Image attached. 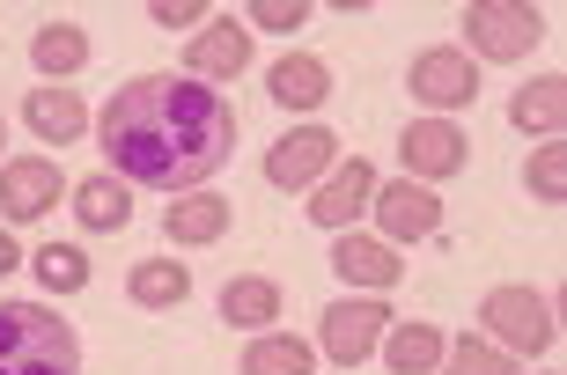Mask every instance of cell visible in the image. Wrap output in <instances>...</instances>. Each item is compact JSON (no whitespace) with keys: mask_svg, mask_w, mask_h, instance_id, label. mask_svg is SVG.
Wrapping results in <instances>:
<instances>
[{"mask_svg":"<svg viewBox=\"0 0 567 375\" xmlns=\"http://www.w3.org/2000/svg\"><path fill=\"white\" fill-rule=\"evenodd\" d=\"M96 140L126 185L185 199L236 155V104L207 82H185V74H141L104 104Z\"/></svg>","mask_w":567,"mask_h":375,"instance_id":"cell-1","label":"cell"},{"mask_svg":"<svg viewBox=\"0 0 567 375\" xmlns=\"http://www.w3.org/2000/svg\"><path fill=\"white\" fill-rule=\"evenodd\" d=\"M0 375H82V338L44 302H0Z\"/></svg>","mask_w":567,"mask_h":375,"instance_id":"cell-2","label":"cell"},{"mask_svg":"<svg viewBox=\"0 0 567 375\" xmlns=\"http://www.w3.org/2000/svg\"><path fill=\"white\" fill-rule=\"evenodd\" d=\"M538 38H546V15L530 0H472L464 8V44L480 60H524Z\"/></svg>","mask_w":567,"mask_h":375,"instance_id":"cell-3","label":"cell"},{"mask_svg":"<svg viewBox=\"0 0 567 375\" xmlns=\"http://www.w3.org/2000/svg\"><path fill=\"white\" fill-rule=\"evenodd\" d=\"M480 324L502 346H516V354H546L553 338H560V324H553V302L538 288H494L480 302Z\"/></svg>","mask_w":567,"mask_h":375,"instance_id":"cell-4","label":"cell"},{"mask_svg":"<svg viewBox=\"0 0 567 375\" xmlns=\"http://www.w3.org/2000/svg\"><path fill=\"white\" fill-rule=\"evenodd\" d=\"M332 163H339V133L295 125V133H280V140L266 147V185L274 191H317L332 177Z\"/></svg>","mask_w":567,"mask_h":375,"instance_id":"cell-5","label":"cell"},{"mask_svg":"<svg viewBox=\"0 0 567 375\" xmlns=\"http://www.w3.org/2000/svg\"><path fill=\"white\" fill-rule=\"evenodd\" d=\"M383 332H391V310H383L377 294H347V302L324 310V354H332L339 368H361V361L383 346Z\"/></svg>","mask_w":567,"mask_h":375,"instance_id":"cell-6","label":"cell"},{"mask_svg":"<svg viewBox=\"0 0 567 375\" xmlns=\"http://www.w3.org/2000/svg\"><path fill=\"white\" fill-rule=\"evenodd\" d=\"M405 88H413L421 104H435V111H464V104H480V60L457 52V44H435V52L413 60Z\"/></svg>","mask_w":567,"mask_h":375,"instance_id":"cell-7","label":"cell"},{"mask_svg":"<svg viewBox=\"0 0 567 375\" xmlns=\"http://www.w3.org/2000/svg\"><path fill=\"white\" fill-rule=\"evenodd\" d=\"M60 199H66L60 163H44V155H16V163H0V213H8V229H16V221H44Z\"/></svg>","mask_w":567,"mask_h":375,"instance_id":"cell-8","label":"cell"},{"mask_svg":"<svg viewBox=\"0 0 567 375\" xmlns=\"http://www.w3.org/2000/svg\"><path fill=\"white\" fill-rule=\"evenodd\" d=\"M399 155H405V177H413V185H442V177H457V169L472 163V140H464L450 118H421V125H405Z\"/></svg>","mask_w":567,"mask_h":375,"instance_id":"cell-9","label":"cell"},{"mask_svg":"<svg viewBox=\"0 0 567 375\" xmlns=\"http://www.w3.org/2000/svg\"><path fill=\"white\" fill-rule=\"evenodd\" d=\"M369 199H377V169H369V155H347V163H332V177L310 191V221L317 229H347V221H361Z\"/></svg>","mask_w":567,"mask_h":375,"instance_id":"cell-10","label":"cell"},{"mask_svg":"<svg viewBox=\"0 0 567 375\" xmlns=\"http://www.w3.org/2000/svg\"><path fill=\"white\" fill-rule=\"evenodd\" d=\"M369 207H377V221H383L391 243H421V236L442 229V199L427 185H413V177H405V185H377Z\"/></svg>","mask_w":567,"mask_h":375,"instance_id":"cell-11","label":"cell"},{"mask_svg":"<svg viewBox=\"0 0 567 375\" xmlns=\"http://www.w3.org/2000/svg\"><path fill=\"white\" fill-rule=\"evenodd\" d=\"M244 66H251L244 22H207V30L185 44V74H192V82H236Z\"/></svg>","mask_w":567,"mask_h":375,"instance_id":"cell-12","label":"cell"},{"mask_svg":"<svg viewBox=\"0 0 567 375\" xmlns=\"http://www.w3.org/2000/svg\"><path fill=\"white\" fill-rule=\"evenodd\" d=\"M332 272L347 280V288H399V272H405V258L391 243H377V236H339L332 243Z\"/></svg>","mask_w":567,"mask_h":375,"instance_id":"cell-13","label":"cell"},{"mask_svg":"<svg viewBox=\"0 0 567 375\" xmlns=\"http://www.w3.org/2000/svg\"><path fill=\"white\" fill-rule=\"evenodd\" d=\"M22 125H30L38 140H82V133H89V111H82V96H74V88L38 82L30 96H22Z\"/></svg>","mask_w":567,"mask_h":375,"instance_id":"cell-14","label":"cell"},{"mask_svg":"<svg viewBox=\"0 0 567 375\" xmlns=\"http://www.w3.org/2000/svg\"><path fill=\"white\" fill-rule=\"evenodd\" d=\"M442 346H450V338H442L427 316H405V324H391V332H383L377 354L391 361V375H435L442 368Z\"/></svg>","mask_w":567,"mask_h":375,"instance_id":"cell-15","label":"cell"},{"mask_svg":"<svg viewBox=\"0 0 567 375\" xmlns=\"http://www.w3.org/2000/svg\"><path fill=\"white\" fill-rule=\"evenodd\" d=\"M30 66H38L44 82H60V88H74V74L89 66V38L74 30V22H44L38 38H30Z\"/></svg>","mask_w":567,"mask_h":375,"instance_id":"cell-16","label":"cell"},{"mask_svg":"<svg viewBox=\"0 0 567 375\" xmlns=\"http://www.w3.org/2000/svg\"><path fill=\"white\" fill-rule=\"evenodd\" d=\"M274 104H288V111H317L324 96H332V66L324 60H310V52H295V60H280L274 66Z\"/></svg>","mask_w":567,"mask_h":375,"instance_id":"cell-17","label":"cell"},{"mask_svg":"<svg viewBox=\"0 0 567 375\" xmlns=\"http://www.w3.org/2000/svg\"><path fill=\"white\" fill-rule=\"evenodd\" d=\"M163 236L169 243H221V236H229V199H207V191H199V199H177V207L163 213Z\"/></svg>","mask_w":567,"mask_h":375,"instance_id":"cell-18","label":"cell"},{"mask_svg":"<svg viewBox=\"0 0 567 375\" xmlns=\"http://www.w3.org/2000/svg\"><path fill=\"white\" fill-rule=\"evenodd\" d=\"M221 316H229L236 332H266V324L280 316V288L266 280V272H244V280L221 288Z\"/></svg>","mask_w":567,"mask_h":375,"instance_id":"cell-19","label":"cell"},{"mask_svg":"<svg viewBox=\"0 0 567 375\" xmlns=\"http://www.w3.org/2000/svg\"><path fill=\"white\" fill-rule=\"evenodd\" d=\"M74 213H82V229L111 236L133 221V199H126V177H82L74 185Z\"/></svg>","mask_w":567,"mask_h":375,"instance_id":"cell-20","label":"cell"},{"mask_svg":"<svg viewBox=\"0 0 567 375\" xmlns=\"http://www.w3.org/2000/svg\"><path fill=\"white\" fill-rule=\"evenodd\" d=\"M133 302L141 310H185V294H192V272L185 258H147V265H133Z\"/></svg>","mask_w":567,"mask_h":375,"instance_id":"cell-21","label":"cell"},{"mask_svg":"<svg viewBox=\"0 0 567 375\" xmlns=\"http://www.w3.org/2000/svg\"><path fill=\"white\" fill-rule=\"evenodd\" d=\"M508 118L524 125V133H560V118H567V82L560 74H546V82H524L516 96H508Z\"/></svg>","mask_w":567,"mask_h":375,"instance_id":"cell-22","label":"cell"},{"mask_svg":"<svg viewBox=\"0 0 567 375\" xmlns=\"http://www.w3.org/2000/svg\"><path fill=\"white\" fill-rule=\"evenodd\" d=\"M30 272H38L52 294H82V288H89V258H82L74 243H44L38 258H30Z\"/></svg>","mask_w":567,"mask_h":375,"instance_id":"cell-23","label":"cell"},{"mask_svg":"<svg viewBox=\"0 0 567 375\" xmlns=\"http://www.w3.org/2000/svg\"><path fill=\"white\" fill-rule=\"evenodd\" d=\"M442 375H516V361L472 332V338H450V346H442Z\"/></svg>","mask_w":567,"mask_h":375,"instance_id":"cell-24","label":"cell"},{"mask_svg":"<svg viewBox=\"0 0 567 375\" xmlns=\"http://www.w3.org/2000/svg\"><path fill=\"white\" fill-rule=\"evenodd\" d=\"M236 375H310V346H302V338H258L251 354H244V368Z\"/></svg>","mask_w":567,"mask_h":375,"instance_id":"cell-25","label":"cell"},{"mask_svg":"<svg viewBox=\"0 0 567 375\" xmlns=\"http://www.w3.org/2000/svg\"><path fill=\"white\" fill-rule=\"evenodd\" d=\"M524 185L546 199V207H560L567 199V147L560 140H538V155L524 163Z\"/></svg>","mask_w":567,"mask_h":375,"instance_id":"cell-26","label":"cell"},{"mask_svg":"<svg viewBox=\"0 0 567 375\" xmlns=\"http://www.w3.org/2000/svg\"><path fill=\"white\" fill-rule=\"evenodd\" d=\"M244 15L266 22V30H295V22H310V8H302V0H251Z\"/></svg>","mask_w":567,"mask_h":375,"instance_id":"cell-27","label":"cell"},{"mask_svg":"<svg viewBox=\"0 0 567 375\" xmlns=\"http://www.w3.org/2000/svg\"><path fill=\"white\" fill-rule=\"evenodd\" d=\"M147 15L169 22V30H185V22H214V8H207V0H155Z\"/></svg>","mask_w":567,"mask_h":375,"instance_id":"cell-28","label":"cell"},{"mask_svg":"<svg viewBox=\"0 0 567 375\" xmlns=\"http://www.w3.org/2000/svg\"><path fill=\"white\" fill-rule=\"evenodd\" d=\"M16 265H22V250H16V236L0 229V280H8V272H16Z\"/></svg>","mask_w":567,"mask_h":375,"instance_id":"cell-29","label":"cell"}]
</instances>
